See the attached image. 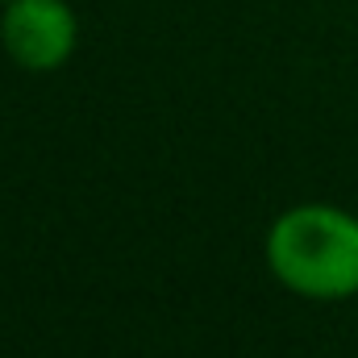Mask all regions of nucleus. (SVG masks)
I'll return each instance as SVG.
<instances>
[{"label":"nucleus","mask_w":358,"mask_h":358,"mask_svg":"<svg viewBox=\"0 0 358 358\" xmlns=\"http://www.w3.org/2000/svg\"><path fill=\"white\" fill-rule=\"evenodd\" d=\"M267 271L304 300L358 296V217L338 204H292L279 213L263 242Z\"/></svg>","instance_id":"1"},{"label":"nucleus","mask_w":358,"mask_h":358,"mask_svg":"<svg viewBox=\"0 0 358 358\" xmlns=\"http://www.w3.org/2000/svg\"><path fill=\"white\" fill-rule=\"evenodd\" d=\"M0 46L21 71H59L80 46V17L67 0H4Z\"/></svg>","instance_id":"2"},{"label":"nucleus","mask_w":358,"mask_h":358,"mask_svg":"<svg viewBox=\"0 0 358 358\" xmlns=\"http://www.w3.org/2000/svg\"><path fill=\"white\" fill-rule=\"evenodd\" d=\"M0 4H4V0H0Z\"/></svg>","instance_id":"3"}]
</instances>
